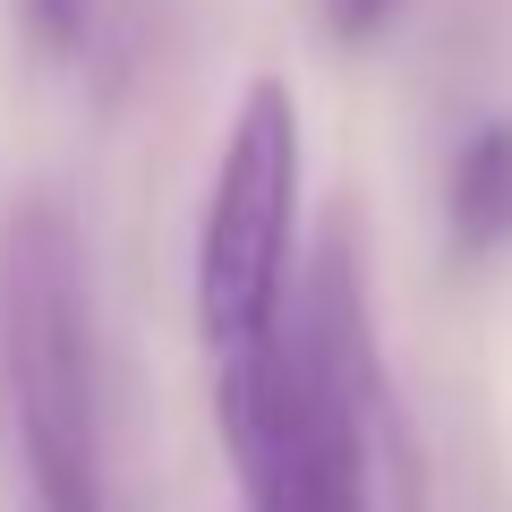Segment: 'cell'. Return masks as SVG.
<instances>
[{
    "instance_id": "3",
    "label": "cell",
    "mask_w": 512,
    "mask_h": 512,
    "mask_svg": "<svg viewBox=\"0 0 512 512\" xmlns=\"http://www.w3.org/2000/svg\"><path fill=\"white\" fill-rule=\"evenodd\" d=\"M299 214H308V111L282 69H256L222 120L188 239V316L214 367L256 359L299 299Z\"/></svg>"
},
{
    "instance_id": "4",
    "label": "cell",
    "mask_w": 512,
    "mask_h": 512,
    "mask_svg": "<svg viewBox=\"0 0 512 512\" xmlns=\"http://www.w3.org/2000/svg\"><path fill=\"white\" fill-rule=\"evenodd\" d=\"M444 239L453 256H495L512 239V120H478L444 163Z\"/></svg>"
},
{
    "instance_id": "2",
    "label": "cell",
    "mask_w": 512,
    "mask_h": 512,
    "mask_svg": "<svg viewBox=\"0 0 512 512\" xmlns=\"http://www.w3.org/2000/svg\"><path fill=\"white\" fill-rule=\"evenodd\" d=\"M0 367L35 512H111L86 231L60 188L18 197L0 222Z\"/></svg>"
},
{
    "instance_id": "6",
    "label": "cell",
    "mask_w": 512,
    "mask_h": 512,
    "mask_svg": "<svg viewBox=\"0 0 512 512\" xmlns=\"http://www.w3.org/2000/svg\"><path fill=\"white\" fill-rule=\"evenodd\" d=\"M402 9H410V0H316V18H325V35L342 43V52H367V43H384Z\"/></svg>"
},
{
    "instance_id": "1",
    "label": "cell",
    "mask_w": 512,
    "mask_h": 512,
    "mask_svg": "<svg viewBox=\"0 0 512 512\" xmlns=\"http://www.w3.org/2000/svg\"><path fill=\"white\" fill-rule=\"evenodd\" d=\"M214 427L248 512H419V461L350 231H325L299 265V299L274 342L214 367Z\"/></svg>"
},
{
    "instance_id": "5",
    "label": "cell",
    "mask_w": 512,
    "mask_h": 512,
    "mask_svg": "<svg viewBox=\"0 0 512 512\" xmlns=\"http://www.w3.org/2000/svg\"><path fill=\"white\" fill-rule=\"evenodd\" d=\"M94 9H103V0H18V18H26V35H35V52H52V60H77V52H86Z\"/></svg>"
}]
</instances>
